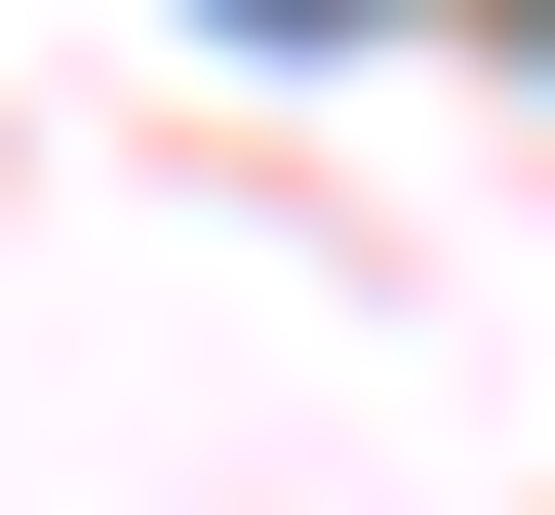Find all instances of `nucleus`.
Here are the masks:
<instances>
[{
    "instance_id": "nucleus-1",
    "label": "nucleus",
    "mask_w": 555,
    "mask_h": 515,
    "mask_svg": "<svg viewBox=\"0 0 555 515\" xmlns=\"http://www.w3.org/2000/svg\"><path fill=\"white\" fill-rule=\"evenodd\" d=\"M238 40H318V0H238Z\"/></svg>"
}]
</instances>
